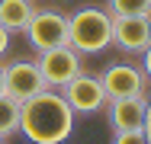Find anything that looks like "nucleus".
Returning <instances> with one entry per match:
<instances>
[{
    "label": "nucleus",
    "mask_w": 151,
    "mask_h": 144,
    "mask_svg": "<svg viewBox=\"0 0 151 144\" xmlns=\"http://www.w3.org/2000/svg\"><path fill=\"white\" fill-rule=\"evenodd\" d=\"M74 109L52 86L19 106V131L32 144H61L74 131Z\"/></svg>",
    "instance_id": "obj_1"
},
{
    "label": "nucleus",
    "mask_w": 151,
    "mask_h": 144,
    "mask_svg": "<svg viewBox=\"0 0 151 144\" xmlns=\"http://www.w3.org/2000/svg\"><path fill=\"white\" fill-rule=\"evenodd\" d=\"M68 45L77 55H100L113 45V16L106 6H77L68 16Z\"/></svg>",
    "instance_id": "obj_2"
},
{
    "label": "nucleus",
    "mask_w": 151,
    "mask_h": 144,
    "mask_svg": "<svg viewBox=\"0 0 151 144\" xmlns=\"http://www.w3.org/2000/svg\"><path fill=\"white\" fill-rule=\"evenodd\" d=\"M26 38L35 51L68 45V16L58 13V10H35V16L26 26Z\"/></svg>",
    "instance_id": "obj_3"
},
{
    "label": "nucleus",
    "mask_w": 151,
    "mask_h": 144,
    "mask_svg": "<svg viewBox=\"0 0 151 144\" xmlns=\"http://www.w3.org/2000/svg\"><path fill=\"white\" fill-rule=\"evenodd\" d=\"M100 83L106 99H129V96H148V77L135 64H109L100 74Z\"/></svg>",
    "instance_id": "obj_4"
},
{
    "label": "nucleus",
    "mask_w": 151,
    "mask_h": 144,
    "mask_svg": "<svg viewBox=\"0 0 151 144\" xmlns=\"http://www.w3.org/2000/svg\"><path fill=\"white\" fill-rule=\"evenodd\" d=\"M61 96L68 99V106H71L74 112H81V115H93V112H100V109H106V103H109L106 93H103L100 77L84 74V71L61 86Z\"/></svg>",
    "instance_id": "obj_5"
},
{
    "label": "nucleus",
    "mask_w": 151,
    "mask_h": 144,
    "mask_svg": "<svg viewBox=\"0 0 151 144\" xmlns=\"http://www.w3.org/2000/svg\"><path fill=\"white\" fill-rule=\"evenodd\" d=\"M42 90H48V86L42 80L35 61H23V58H19V61L3 64V93H6L10 99L26 103V99H32L35 93H42Z\"/></svg>",
    "instance_id": "obj_6"
},
{
    "label": "nucleus",
    "mask_w": 151,
    "mask_h": 144,
    "mask_svg": "<svg viewBox=\"0 0 151 144\" xmlns=\"http://www.w3.org/2000/svg\"><path fill=\"white\" fill-rule=\"evenodd\" d=\"M39 74L45 86H64L71 77L81 74V55L71 48V45H58V48H48V51H39Z\"/></svg>",
    "instance_id": "obj_7"
},
{
    "label": "nucleus",
    "mask_w": 151,
    "mask_h": 144,
    "mask_svg": "<svg viewBox=\"0 0 151 144\" xmlns=\"http://www.w3.org/2000/svg\"><path fill=\"white\" fill-rule=\"evenodd\" d=\"M113 45L129 55H145L151 45V16H113Z\"/></svg>",
    "instance_id": "obj_8"
},
{
    "label": "nucleus",
    "mask_w": 151,
    "mask_h": 144,
    "mask_svg": "<svg viewBox=\"0 0 151 144\" xmlns=\"http://www.w3.org/2000/svg\"><path fill=\"white\" fill-rule=\"evenodd\" d=\"M145 109H148V96H129V99H109L106 115L113 131H142L145 128Z\"/></svg>",
    "instance_id": "obj_9"
},
{
    "label": "nucleus",
    "mask_w": 151,
    "mask_h": 144,
    "mask_svg": "<svg viewBox=\"0 0 151 144\" xmlns=\"http://www.w3.org/2000/svg\"><path fill=\"white\" fill-rule=\"evenodd\" d=\"M35 10L39 6L32 0H0V26L6 32H26Z\"/></svg>",
    "instance_id": "obj_10"
},
{
    "label": "nucleus",
    "mask_w": 151,
    "mask_h": 144,
    "mask_svg": "<svg viewBox=\"0 0 151 144\" xmlns=\"http://www.w3.org/2000/svg\"><path fill=\"white\" fill-rule=\"evenodd\" d=\"M19 106L23 103H16L6 93H0V135L3 138H10V135L19 131Z\"/></svg>",
    "instance_id": "obj_11"
},
{
    "label": "nucleus",
    "mask_w": 151,
    "mask_h": 144,
    "mask_svg": "<svg viewBox=\"0 0 151 144\" xmlns=\"http://www.w3.org/2000/svg\"><path fill=\"white\" fill-rule=\"evenodd\" d=\"M109 16H151V0H106Z\"/></svg>",
    "instance_id": "obj_12"
},
{
    "label": "nucleus",
    "mask_w": 151,
    "mask_h": 144,
    "mask_svg": "<svg viewBox=\"0 0 151 144\" xmlns=\"http://www.w3.org/2000/svg\"><path fill=\"white\" fill-rule=\"evenodd\" d=\"M113 144H148L145 131H116Z\"/></svg>",
    "instance_id": "obj_13"
},
{
    "label": "nucleus",
    "mask_w": 151,
    "mask_h": 144,
    "mask_svg": "<svg viewBox=\"0 0 151 144\" xmlns=\"http://www.w3.org/2000/svg\"><path fill=\"white\" fill-rule=\"evenodd\" d=\"M10 35H13V32H6V29L0 26V58L10 51Z\"/></svg>",
    "instance_id": "obj_14"
},
{
    "label": "nucleus",
    "mask_w": 151,
    "mask_h": 144,
    "mask_svg": "<svg viewBox=\"0 0 151 144\" xmlns=\"http://www.w3.org/2000/svg\"><path fill=\"white\" fill-rule=\"evenodd\" d=\"M142 71H145V77H148V83H151V45H148V51L142 55Z\"/></svg>",
    "instance_id": "obj_15"
},
{
    "label": "nucleus",
    "mask_w": 151,
    "mask_h": 144,
    "mask_svg": "<svg viewBox=\"0 0 151 144\" xmlns=\"http://www.w3.org/2000/svg\"><path fill=\"white\" fill-rule=\"evenodd\" d=\"M145 138H148V144H151V96H148V109H145Z\"/></svg>",
    "instance_id": "obj_16"
},
{
    "label": "nucleus",
    "mask_w": 151,
    "mask_h": 144,
    "mask_svg": "<svg viewBox=\"0 0 151 144\" xmlns=\"http://www.w3.org/2000/svg\"><path fill=\"white\" fill-rule=\"evenodd\" d=\"M0 93H3V64H0Z\"/></svg>",
    "instance_id": "obj_17"
},
{
    "label": "nucleus",
    "mask_w": 151,
    "mask_h": 144,
    "mask_svg": "<svg viewBox=\"0 0 151 144\" xmlns=\"http://www.w3.org/2000/svg\"><path fill=\"white\" fill-rule=\"evenodd\" d=\"M0 144H6V138H3V135H0Z\"/></svg>",
    "instance_id": "obj_18"
}]
</instances>
